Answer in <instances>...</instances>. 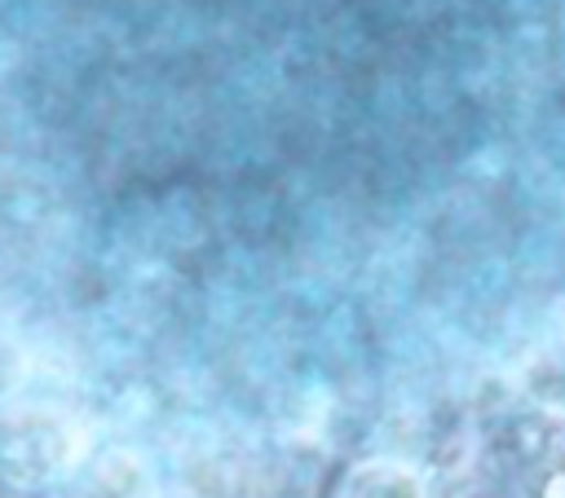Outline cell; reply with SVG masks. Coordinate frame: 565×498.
Here are the masks:
<instances>
[{
    "instance_id": "obj_1",
    "label": "cell",
    "mask_w": 565,
    "mask_h": 498,
    "mask_svg": "<svg viewBox=\"0 0 565 498\" xmlns=\"http://www.w3.org/2000/svg\"><path fill=\"white\" fill-rule=\"evenodd\" d=\"M344 498H424V485L402 463H366L349 472Z\"/></svg>"
},
{
    "instance_id": "obj_2",
    "label": "cell",
    "mask_w": 565,
    "mask_h": 498,
    "mask_svg": "<svg viewBox=\"0 0 565 498\" xmlns=\"http://www.w3.org/2000/svg\"><path fill=\"white\" fill-rule=\"evenodd\" d=\"M525 498H565V458H547L525 480Z\"/></svg>"
}]
</instances>
